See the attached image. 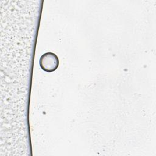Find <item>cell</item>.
Segmentation results:
<instances>
[{"label": "cell", "instance_id": "cell-1", "mask_svg": "<svg viewBox=\"0 0 156 156\" xmlns=\"http://www.w3.org/2000/svg\"><path fill=\"white\" fill-rule=\"evenodd\" d=\"M41 68L48 73L55 71L59 65V60L56 54L52 52H46L43 54L39 60Z\"/></svg>", "mask_w": 156, "mask_h": 156}]
</instances>
